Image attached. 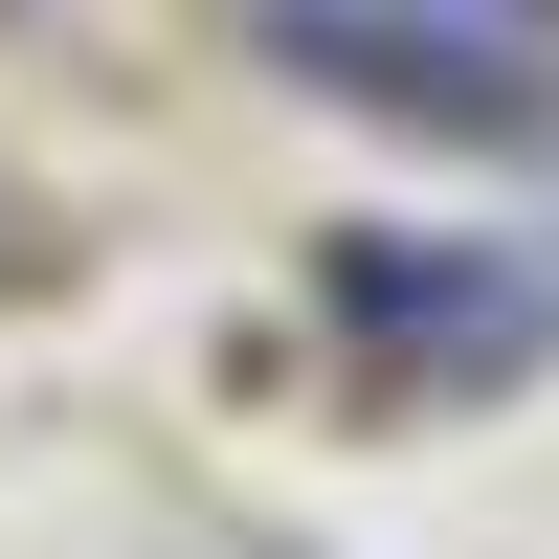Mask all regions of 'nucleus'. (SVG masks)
<instances>
[{
    "instance_id": "obj_2",
    "label": "nucleus",
    "mask_w": 559,
    "mask_h": 559,
    "mask_svg": "<svg viewBox=\"0 0 559 559\" xmlns=\"http://www.w3.org/2000/svg\"><path fill=\"white\" fill-rule=\"evenodd\" d=\"M247 45L403 134H559V45H471V23H403V0H247Z\"/></svg>"
},
{
    "instance_id": "obj_3",
    "label": "nucleus",
    "mask_w": 559,
    "mask_h": 559,
    "mask_svg": "<svg viewBox=\"0 0 559 559\" xmlns=\"http://www.w3.org/2000/svg\"><path fill=\"white\" fill-rule=\"evenodd\" d=\"M403 23H471V45H559V0H403Z\"/></svg>"
},
{
    "instance_id": "obj_1",
    "label": "nucleus",
    "mask_w": 559,
    "mask_h": 559,
    "mask_svg": "<svg viewBox=\"0 0 559 559\" xmlns=\"http://www.w3.org/2000/svg\"><path fill=\"white\" fill-rule=\"evenodd\" d=\"M313 292H336V336L381 381H537L559 358V269L492 247V224H358Z\"/></svg>"
}]
</instances>
